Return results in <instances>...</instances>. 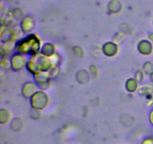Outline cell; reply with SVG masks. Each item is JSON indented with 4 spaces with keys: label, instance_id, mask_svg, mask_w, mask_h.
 <instances>
[{
    "label": "cell",
    "instance_id": "7a4b0ae2",
    "mask_svg": "<svg viewBox=\"0 0 153 144\" xmlns=\"http://www.w3.org/2000/svg\"><path fill=\"white\" fill-rule=\"evenodd\" d=\"M151 38H152V40H153V34H152V35H151Z\"/></svg>",
    "mask_w": 153,
    "mask_h": 144
},
{
    "label": "cell",
    "instance_id": "6da1fadb",
    "mask_svg": "<svg viewBox=\"0 0 153 144\" xmlns=\"http://www.w3.org/2000/svg\"><path fill=\"white\" fill-rule=\"evenodd\" d=\"M150 118H151V122H152V124H153V111L152 112H151Z\"/></svg>",
    "mask_w": 153,
    "mask_h": 144
},
{
    "label": "cell",
    "instance_id": "3957f363",
    "mask_svg": "<svg viewBox=\"0 0 153 144\" xmlns=\"http://www.w3.org/2000/svg\"><path fill=\"white\" fill-rule=\"evenodd\" d=\"M152 80L153 81V74H152Z\"/></svg>",
    "mask_w": 153,
    "mask_h": 144
}]
</instances>
